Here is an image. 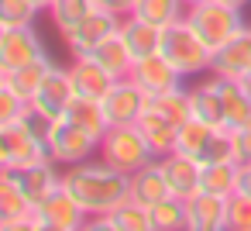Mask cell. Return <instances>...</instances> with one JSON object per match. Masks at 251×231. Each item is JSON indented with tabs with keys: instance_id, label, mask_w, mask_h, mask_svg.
Returning a JSON list of instances; mask_svg holds the SVG:
<instances>
[{
	"instance_id": "38",
	"label": "cell",
	"mask_w": 251,
	"mask_h": 231,
	"mask_svg": "<svg viewBox=\"0 0 251 231\" xmlns=\"http://www.w3.org/2000/svg\"><path fill=\"white\" fill-rule=\"evenodd\" d=\"M93 4H97L100 11H110V14L124 18V14H131V11H134V4H138V0H93Z\"/></svg>"
},
{
	"instance_id": "43",
	"label": "cell",
	"mask_w": 251,
	"mask_h": 231,
	"mask_svg": "<svg viewBox=\"0 0 251 231\" xmlns=\"http://www.w3.org/2000/svg\"><path fill=\"white\" fill-rule=\"evenodd\" d=\"M186 4H189V7H193V4H203V0H186Z\"/></svg>"
},
{
	"instance_id": "24",
	"label": "cell",
	"mask_w": 251,
	"mask_h": 231,
	"mask_svg": "<svg viewBox=\"0 0 251 231\" xmlns=\"http://www.w3.org/2000/svg\"><path fill=\"white\" fill-rule=\"evenodd\" d=\"M66 121H73L76 128H83L86 135H93L97 142L107 135V128H110V121H107V114H103V104L100 100H90V97H73V104L66 107V114H62Z\"/></svg>"
},
{
	"instance_id": "33",
	"label": "cell",
	"mask_w": 251,
	"mask_h": 231,
	"mask_svg": "<svg viewBox=\"0 0 251 231\" xmlns=\"http://www.w3.org/2000/svg\"><path fill=\"white\" fill-rule=\"evenodd\" d=\"M151 214V231H179L186 228V200L169 193L165 200H158L155 207H148Z\"/></svg>"
},
{
	"instance_id": "14",
	"label": "cell",
	"mask_w": 251,
	"mask_h": 231,
	"mask_svg": "<svg viewBox=\"0 0 251 231\" xmlns=\"http://www.w3.org/2000/svg\"><path fill=\"white\" fill-rule=\"evenodd\" d=\"M4 173L14 176V183L28 193V200H31L35 207H38L49 193H55V190L62 186V166L52 162V159L35 162V166H25V169H4Z\"/></svg>"
},
{
	"instance_id": "16",
	"label": "cell",
	"mask_w": 251,
	"mask_h": 231,
	"mask_svg": "<svg viewBox=\"0 0 251 231\" xmlns=\"http://www.w3.org/2000/svg\"><path fill=\"white\" fill-rule=\"evenodd\" d=\"M158 166H162L165 183H169V190H172L176 197L186 200V197L200 193V173H203V162H200V159H193V155H186V152H169V155L158 159Z\"/></svg>"
},
{
	"instance_id": "20",
	"label": "cell",
	"mask_w": 251,
	"mask_h": 231,
	"mask_svg": "<svg viewBox=\"0 0 251 231\" xmlns=\"http://www.w3.org/2000/svg\"><path fill=\"white\" fill-rule=\"evenodd\" d=\"M213 76V73H210ZM217 80V90H220V104H224V124L227 128H244L251 124V90L241 83V80H224V76H213Z\"/></svg>"
},
{
	"instance_id": "13",
	"label": "cell",
	"mask_w": 251,
	"mask_h": 231,
	"mask_svg": "<svg viewBox=\"0 0 251 231\" xmlns=\"http://www.w3.org/2000/svg\"><path fill=\"white\" fill-rule=\"evenodd\" d=\"M69 69V80H73V90L76 97H90V100H103L110 93V87L117 83L93 56H73V62L66 66Z\"/></svg>"
},
{
	"instance_id": "5",
	"label": "cell",
	"mask_w": 251,
	"mask_h": 231,
	"mask_svg": "<svg viewBox=\"0 0 251 231\" xmlns=\"http://www.w3.org/2000/svg\"><path fill=\"white\" fill-rule=\"evenodd\" d=\"M49 159V145L25 128V121L0 124V169H25Z\"/></svg>"
},
{
	"instance_id": "3",
	"label": "cell",
	"mask_w": 251,
	"mask_h": 231,
	"mask_svg": "<svg viewBox=\"0 0 251 231\" xmlns=\"http://www.w3.org/2000/svg\"><path fill=\"white\" fill-rule=\"evenodd\" d=\"M97 155H100L103 162L117 166V169L127 173V176L138 173L141 166H148V162L158 159V155L151 152L148 138L138 131V124H114V128H107V135L100 138Z\"/></svg>"
},
{
	"instance_id": "34",
	"label": "cell",
	"mask_w": 251,
	"mask_h": 231,
	"mask_svg": "<svg viewBox=\"0 0 251 231\" xmlns=\"http://www.w3.org/2000/svg\"><path fill=\"white\" fill-rule=\"evenodd\" d=\"M38 14L42 7L35 0H0V28H28Z\"/></svg>"
},
{
	"instance_id": "6",
	"label": "cell",
	"mask_w": 251,
	"mask_h": 231,
	"mask_svg": "<svg viewBox=\"0 0 251 231\" xmlns=\"http://www.w3.org/2000/svg\"><path fill=\"white\" fill-rule=\"evenodd\" d=\"M97 148H100V142L93 135H86L83 128H76L73 121H66V117H59L55 128H52V135H49V159L59 162L62 169L76 166L83 159H93Z\"/></svg>"
},
{
	"instance_id": "36",
	"label": "cell",
	"mask_w": 251,
	"mask_h": 231,
	"mask_svg": "<svg viewBox=\"0 0 251 231\" xmlns=\"http://www.w3.org/2000/svg\"><path fill=\"white\" fill-rule=\"evenodd\" d=\"M227 228L230 231H251V197L234 193L227 200Z\"/></svg>"
},
{
	"instance_id": "31",
	"label": "cell",
	"mask_w": 251,
	"mask_h": 231,
	"mask_svg": "<svg viewBox=\"0 0 251 231\" xmlns=\"http://www.w3.org/2000/svg\"><path fill=\"white\" fill-rule=\"evenodd\" d=\"M90 11H97L93 0H52L45 14L52 18V25H55V31H59V38H62V35L73 31Z\"/></svg>"
},
{
	"instance_id": "41",
	"label": "cell",
	"mask_w": 251,
	"mask_h": 231,
	"mask_svg": "<svg viewBox=\"0 0 251 231\" xmlns=\"http://www.w3.org/2000/svg\"><path fill=\"white\" fill-rule=\"evenodd\" d=\"M241 83H244V87H248V90H251V66H248V73H244V76H241Z\"/></svg>"
},
{
	"instance_id": "19",
	"label": "cell",
	"mask_w": 251,
	"mask_h": 231,
	"mask_svg": "<svg viewBox=\"0 0 251 231\" xmlns=\"http://www.w3.org/2000/svg\"><path fill=\"white\" fill-rule=\"evenodd\" d=\"M138 131L148 138V145H151V152L162 159V155H169V152H176V135H179V124L176 121H169L162 111H155L151 104L138 114Z\"/></svg>"
},
{
	"instance_id": "8",
	"label": "cell",
	"mask_w": 251,
	"mask_h": 231,
	"mask_svg": "<svg viewBox=\"0 0 251 231\" xmlns=\"http://www.w3.org/2000/svg\"><path fill=\"white\" fill-rule=\"evenodd\" d=\"M42 56H49V49L42 45L35 25H28V28H0V73L28 66V62L42 59Z\"/></svg>"
},
{
	"instance_id": "10",
	"label": "cell",
	"mask_w": 251,
	"mask_h": 231,
	"mask_svg": "<svg viewBox=\"0 0 251 231\" xmlns=\"http://www.w3.org/2000/svg\"><path fill=\"white\" fill-rule=\"evenodd\" d=\"M100 104H103V114H107L110 128H114V124H134L138 114L148 107V93L127 76V80H117V83L110 87V93H107Z\"/></svg>"
},
{
	"instance_id": "4",
	"label": "cell",
	"mask_w": 251,
	"mask_h": 231,
	"mask_svg": "<svg viewBox=\"0 0 251 231\" xmlns=\"http://www.w3.org/2000/svg\"><path fill=\"white\" fill-rule=\"evenodd\" d=\"M186 18H189V25L200 31V38H203L210 49L224 45L230 35H237V31L248 25V21H244V11L224 4V0H203V4H193Z\"/></svg>"
},
{
	"instance_id": "27",
	"label": "cell",
	"mask_w": 251,
	"mask_h": 231,
	"mask_svg": "<svg viewBox=\"0 0 251 231\" xmlns=\"http://www.w3.org/2000/svg\"><path fill=\"white\" fill-rule=\"evenodd\" d=\"M131 14H138V18H145L158 28H169V25H176L189 14V4L186 0H138Z\"/></svg>"
},
{
	"instance_id": "9",
	"label": "cell",
	"mask_w": 251,
	"mask_h": 231,
	"mask_svg": "<svg viewBox=\"0 0 251 231\" xmlns=\"http://www.w3.org/2000/svg\"><path fill=\"white\" fill-rule=\"evenodd\" d=\"M117 28H121V18L97 7V11H90L73 31H66L62 42H66V49H69L73 56H90L100 42H107L110 35H117Z\"/></svg>"
},
{
	"instance_id": "11",
	"label": "cell",
	"mask_w": 251,
	"mask_h": 231,
	"mask_svg": "<svg viewBox=\"0 0 251 231\" xmlns=\"http://www.w3.org/2000/svg\"><path fill=\"white\" fill-rule=\"evenodd\" d=\"M251 66V25H244L237 35H230L224 45L213 49L210 59V73L224 76V80H241Z\"/></svg>"
},
{
	"instance_id": "25",
	"label": "cell",
	"mask_w": 251,
	"mask_h": 231,
	"mask_svg": "<svg viewBox=\"0 0 251 231\" xmlns=\"http://www.w3.org/2000/svg\"><path fill=\"white\" fill-rule=\"evenodd\" d=\"M52 66H55L52 56H42V59H35V62H28V66H18V69H11V73H0V83H7V87L18 90L25 100H31Z\"/></svg>"
},
{
	"instance_id": "7",
	"label": "cell",
	"mask_w": 251,
	"mask_h": 231,
	"mask_svg": "<svg viewBox=\"0 0 251 231\" xmlns=\"http://www.w3.org/2000/svg\"><path fill=\"white\" fill-rule=\"evenodd\" d=\"M35 217H38V228L42 231H79V228L90 224L86 210L76 203V197L66 186H59L55 193H49L35 207Z\"/></svg>"
},
{
	"instance_id": "37",
	"label": "cell",
	"mask_w": 251,
	"mask_h": 231,
	"mask_svg": "<svg viewBox=\"0 0 251 231\" xmlns=\"http://www.w3.org/2000/svg\"><path fill=\"white\" fill-rule=\"evenodd\" d=\"M230 135H234V155H237V166H248V162H251V124L230 128Z\"/></svg>"
},
{
	"instance_id": "15",
	"label": "cell",
	"mask_w": 251,
	"mask_h": 231,
	"mask_svg": "<svg viewBox=\"0 0 251 231\" xmlns=\"http://www.w3.org/2000/svg\"><path fill=\"white\" fill-rule=\"evenodd\" d=\"M227 200L217 193H193L186 197V228L189 231H224L227 228Z\"/></svg>"
},
{
	"instance_id": "39",
	"label": "cell",
	"mask_w": 251,
	"mask_h": 231,
	"mask_svg": "<svg viewBox=\"0 0 251 231\" xmlns=\"http://www.w3.org/2000/svg\"><path fill=\"white\" fill-rule=\"evenodd\" d=\"M237 193H248L251 197V162L237 169Z\"/></svg>"
},
{
	"instance_id": "42",
	"label": "cell",
	"mask_w": 251,
	"mask_h": 231,
	"mask_svg": "<svg viewBox=\"0 0 251 231\" xmlns=\"http://www.w3.org/2000/svg\"><path fill=\"white\" fill-rule=\"evenodd\" d=\"M35 4H38L42 11H49V4H52V0H35Z\"/></svg>"
},
{
	"instance_id": "32",
	"label": "cell",
	"mask_w": 251,
	"mask_h": 231,
	"mask_svg": "<svg viewBox=\"0 0 251 231\" xmlns=\"http://www.w3.org/2000/svg\"><path fill=\"white\" fill-rule=\"evenodd\" d=\"M213 131H217L213 124H206V121H200V117H189L186 124H179V135H176V152H186V155L200 159V155H203V148L210 145Z\"/></svg>"
},
{
	"instance_id": "18",
	"label": "cell",
	"mask_w": 251,
	"mask_h": 231,
	"mask_svg": "<svg viewBox=\"0 0 251 231\" xmlns=\"http://www.w3.org/2000/svg\"><path fill=\"white\" fill-rule=\"evenodd\" d=\"M117 31H121V38H124L127 52L134 56V62L162 52V28H158V25H151V21H145V18H138V14H124Z\"/></svg>"
},
{
	"instance_id": "40",
	"label": "cell",
	"mask_w": 251,
	"mask_h": 231,
	"mask_svg": "<svg viewBox=\"0 0 251 231\" xmlns=\"http://www.w3.org/2000/svg\"><path fill=\"white\" fill-rule=\"evenodd\" d=\"M224 4H230V7H237V11H248L251 0H224Z\"/></svg>"
},
{
	"instance_id": "30",
	"label": "cell",
	"mask_w": 251,
	"mask_h": 231,
	"mask_svg": "<svg viewBox=\"0 0 251 231\" xmlns=\"http://www.w3.org/2000/svg\"><path fill=\"white\" fill-rule=\"evenodd\" d=\"M148 104H151L155 111H162V114H165L169 121H176V124H186V121L193 117L189 87H186V83H179V87H172V90H165V93H151Z\"/></svg>"
},
{
	"instance_id": "28",
	"label": "cell",
	"mask_w": 251,
	"mask_h": 231,
	"mask_svg": "<svg viewBox=\"0 0 251 231\" xmlns=\"http://www.w3.org/2000/svg\"><path fill=\"white\" fill-rule=\"evenodd\" d=\"M237 162H210L200 173V190L217 193V197H234L237 193Z\"/></svg>"
},
{
	"instance_id": "21",
	"label": "cell",
	"mask_w": 251,
	"mask_h": 231,
	"mask_svg": "<svg viewBox=\"0 0 251 231\" xmlns=\"http://www.w3.org/2000/svg\"><path fill=\"white\" fill-rule=\"evenodd\" d=\"M169 193H172V190H169V183H165V173H162L158 159L148 162V166H141L138 173H131V190H127L131 200H138V203H145V207H155V203L165 200Z\"/></svg>"
},
{
	"instance_id": "35",
	"label": "cell",
	"mask_w": 251,
	"mask_h": 231,
	"mask_svg": "<svg viewBox=\"0 0 251 231\" xmlns=\"http://www.w3.org/2000/svg\"><path fill=\"white\" fill-rule=\"evenodd\" d=\"M31 107V100H25L18 90H11L7 83H0V124H14L25 117V111Z\"/></svg>"
},
{
	"instance_id": "1",
	"label": "cell",
	"mask_w": 251,
	"mask_h": 231,
	"mask_svg": "<svg viewBox=\"0 0 251 231\" xmlns=\"http://www.w3.org/2000/svg\"><path fill=\"white\" fill-rule=\"evenodd\" d=\"M62 186L76 197V203L86 210V217L97 221V217L110 214L127 197L131 176L97 155V159H83L76 166H66L62 169Z\"/></svg>"
},
{
	"instance_id": "26",
	"label": "cell",
	"mask_w": 251,
	"mask_h": 231,
	"mask_svg": "<svg viewBox=\"0 0 251 231\" xmlns=\"http://www.w3.org/2000/svg\"><path fill=\"white\" fill-rule=\"evenodd\" d=\"M114 80H127L131 76V69H134V56L127 52V45H124V38H121V31L117 35H110L107 42H100L93 52H90Z\"/></svg>"
},
{
	"instance_id": "17",
	"label": "cell",
	"mask_w": 251,
	"mask_h": 231,
	"mask_svg": "<svg viewBox=\"0 0 251 231\" xmlns=\"http://www.w3.org/2000/svg\"><path fill=\"white\" fill-rule=\"evenodd\" d=\"M131 80H134L148 97H151V93H165V90L186 83V80L179 76V69H176L162 52H158V56H148V59H138L134 69H131Z\"/></svg>"
},
{
	"instance_id": "22",
	"label": "cell",
	"mask_w": 251,
	"mask_h": 231,
	"mask_svg": "<svg viewBox=\"0 0 251 231\" xmlns=\"http://www.w3.org/2000/svg\"><path fill=\"white\" fill-rule=\"evenodd\" d=\"M90 224L114 228V231H151V214H148V207H145V203H138V200L124 197L110 214H103V217H97V221H90Z\"/></svg>"
},
{
	"instance_id": "29",
	"label": "cell",
	"mask_w": 251,
	"mask_h": 231,
	"mask_svg": "<svg viewBox=\"0 0 251 231\" xmlns=\"http://www.w3.org/2000/svg\"><path fill=\"white\" fill-rule=\"evenodd\" d=\"M35 210V203L28 200V193L14 183L11 173L0 169V221H14V217H28Z\"/></svg>"
},
{
	"instance_id": "12",
	"label": "cell",
	"mask_w": 251,
	"mask_h": 231,
	"mask_svg": "<svg viewBox=\"0 0 251 231\" xmlns=\"http://www.w3.org/2000/svg\"><path fill=\"white\" fill-rule=\"evenodd\" d=\"M73 97H76V90H73L69 69H66V66H52L49 76L42 80L38 93L31 97V107L42 111V114H49L52 121H59V117L66 114V107L73 104Z\"/></svg>"
},
{
	"instance_id": "2",
	"label": "cell",
	"mask_w": 251,
	"mask_h": 231,
	"mask_svg": "<svg viewBox=\"0 0 251 231\" xmlns=\"http://www.w3.org/2000/svg\"><path fill=\"white\" fill-rule=\"evenodd\" d=\"M162 56L179 69L182 80L189 76H203L210 73V59H213V49L200 38V31L189 25V18L162 28Z\"/></svg>"
},
{
	"instance_id": "23",
	"label": "cell",
	"mask_w": 251,
	"mask_h": 231,
	"mask_svg": "<svg viewBox=\"0 0 251 231\" xmlns=\"http://www.w3.org/2000/svg\"><path fill=\"white\" fill-rule=\"evenodd\" d=\"M189 104H193V117L213 124V128H227L224 124V104H220V90H217V80L206 76L203 83L189 87Z\"/></svg>"
}]
</instances>
